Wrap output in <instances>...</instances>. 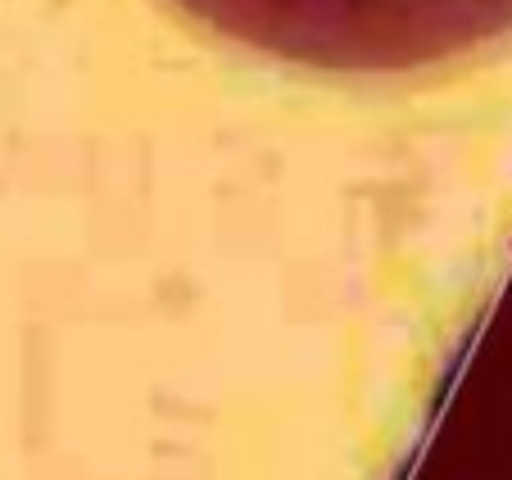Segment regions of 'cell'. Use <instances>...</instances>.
Here are the masks:
<instances>
[{
  "mask_svg": "<svg viewBox=\"0 0 512 480\" xmlns=\"http://www.w3.org/2000/svg\"><path fill=\"white\" fill-rule=\"evenodd\" d=\"M209 32L322 73H408L512 32V0H173Z\"/></svg>",
  "mask_w": 512,
  "mask_h": 480,
  "instance_id": "6da1fadb",
  "label": "cell"
},
{
  "mask_svg": "<svg viewBox=\"0 0 512 480\" xmlns=\"http://www.w3.org/2000/svg\"><path fill=\"white\" fill-rule=\"evenodd\" d=\"M390 480H512V259L458 336Z\"/></svg>",
  "mask_w": 512,
  "mask_h": 480,
  "instance_id": "7a4b0ae2",
  "label": "cell"
}]
</instances>
